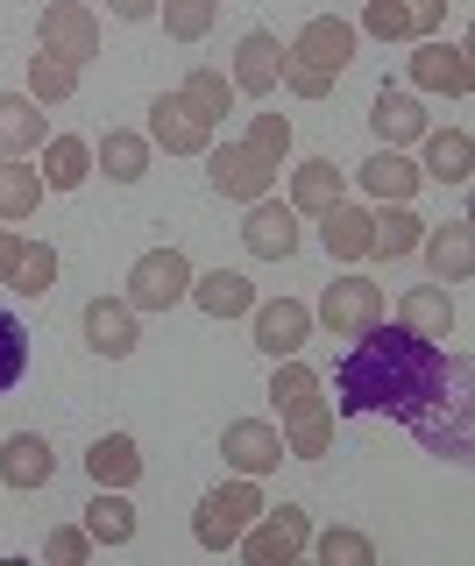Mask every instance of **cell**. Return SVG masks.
Returning <instances> with one entry per match:
<instances>
[{
	"mask_svg": "<svg viewBox=\"0 0 475 566\" xmlns=\"http://www.w3.org/2000/svg\"><path fill=\"white\" fill-rule=\"evenodd\" d=\"M462 354L447 361V347L419 340L412 326H369L355 347L341 354V368H333V418H426L440 397H447V382L462 376Z\"/></svg>",
	"mask_w": 475,
	"mask_h": 566,
	"instance_id": "6da1fadb",
	"label": "cell"
},
{
	"mask_svg": "<svg viewBox=\"0 0 475 566\" xmlns=\"http://www.w3.org/2000/svg\"><path fill=\"white\" fill-rule=\"evenodd\" d=\"M277 432H285V460H327V447H333V403L327 397L298 403V411L277 418Z\"/></svg>",
	"mask_w": 475,
	"mask_h": 566,
	"instance_id": "7402d4cb",
	"label": "cell"
},
{
	"mask_svg": "<svg viewBox=\"0 0 475 566\" xmlns=\"http://www.w3.org/2000/svg\"><path fill=\"white\" fill-rule=\"evenodd\" d=\"M50 142V114L29 93H0V156H29Z\"/></svg>",
	"mask_w": 475,
	"mask_h": 566,
	"instance_id": "4316f807",
	"label": "cell"
},
{
	"mask_svg": "<svg viewBox=\"0 0 475 566\" xmlns=\"http://www.w3.org/2000/svg\"><path fill=\"white\" fill-rule=\"evenodd\" d=\"M37 206H43V170L29 156H0V227L37 220Z\"/></svg>",
	"mask_w": 475,
	"mask_h": 566,
	"instance_id": "83f0119b",
	"label": "cell"
},
{
	"mask_svg": "<svg viewBox=\"0 0 475 566\" xmlns=\"http://www.w3.org/2000/svg\"><path fill=\"white\" fill-rule=\"evenodd\" d=\"M419 142H426V170H419V177H433V185H468V177H475L468 128H426Z\"/></svg>",
	"mask_w": 475,
	"mask_h": 566,
	"instance_id": "f1b7e54d",
	"label": "cell"
},
{
	"mask_svg": "<svg viewBox=\"0 0 475 566\" xmlns=\"http://www.w3.org/2000/svg\"><path fill=\"white\" fill-rule=\"evenodd\" d=\"M412 439L440 460H468V368L447 382V397H440L426 418H412Z\"/></svg>",
	"mask_w": 475,
	"mask_h": 566,
	"instance_id": "30bf717a",
	"label": "cell"
},
{
	"mask_svg": "<svg viewBox=\"0 0 475 566\" xmlns=\"http://www.w3.org/2000/svg\"><path fill=\"white\" fill-rule=\"evenodd\" d=\"M397 326H412L419 340L447 347V340H454V297L440 291V283H412V291L397 297Z\"/></svg>",
	"mask_w": 475,
	"mask_h": 566,
	"instance_id": "44dd1931",
	"label": "cell"
},
{
	"mask_svg": "<svg viewBox=\"0 0 475 566\" xmlns=\"http://www.w3.org/2000/svg\"><path fill=\"white\" fill-rule=\"evenodd\" d=\"M362 29L383 35V43H412V14H404V0H362Z\"/></svg>",
	"mask_w": 475,
	"mask_h": 566,
	"instance_id": "60d3db41",
	"label": "cell"
},
{
	"mask_svg": "<svg viewBox=\"0 0 475 566\" xmlns=\"http://www.w3.org/2000/svg\"><path fill=\"white\" fill-rule=\"evenodd\" d=\"M249 326H256V347L270 361H285V354H298L312 340V305H298V297H256Z\"/></svg>",
	"mask_w": 475,
	"mask_h": 566,
	"instance_id": "4fadbf2b",
	"label": "cell"
},
{
	"mask_svg": "<svg viewBox=\"0 0 475 566\" xmlns=\"http://www.w3.org/2000/svg\"><path fill=\"white\" fill-rule=\"evenodd\" d=\"M185 297H192L206 318H249V312H256V283L241 276V270H206V276H192Z\"/></svg>",
	"mask_w": 475,
	"mask_h": 566,
	"instance_id": "603a6c76",
	"label": "cell"
},
{
	"mask_svg": "<svg viewBox=\"0 0 475 566\" xmlns=\"http://www.w3.org/2000/svg\"><path fill=\"white\" fill-rule=\"evenodd\" d=\"M376 318H383V283L362 276V270H348V276L327 283V297H320V312H312V326H327L333 340H362Z\"/></svg>",
	"mask_w": 475,
	"mask_h": 566,
	"instance_id": "277c9868",
	"label": "cell"
},
{
	"mask_svg": "<svg viewBox=\"0 0 475 566\" xmlns=\"http://www.w3.org/2000/svg\"><path fill=\"white\" fill-rule=\"evenodd\" d=\"M369 128H376V142H383V149H412V142L426 135L433 120H426V106H419L412 93H391V85H383V93H376V106H369Z\"/></svg>",
	"mask_w": 475,
	"mask_h": 566,
	"instance_id": "cb8c5ba5",
	"label": "cell"
},
{
	"mask_svg": "<svg viewBox=\"0 0 475 566\" xmlns=\"http://www.w3.org/2000/svg\"><path fill=\"white\" fill-rule=\"evenodd\" d=\"M256 517H262L256 474H235V482H220V489L199 495V510H192V538H199L206 553H235V538H241Z\"/></svg>",
	"mask_w": 475,
	"mask_h": 566,
	"instance_id": "3957f363",
	"label": "cell"
},
{
	"mask_svg": "<svg viewBox=\"0 0 475 566\" xmlns=\"http://www.w3.org/2000/svg\"><path fill=\"white\" fill-rule=\"evenodd\" d=\"M37 170H43V191H79L85 177H93V142L85 135H50Z\"/></svg>",
	"mask_w": 475,
	"mask_h": 566,
	"instance_id": "f546056e",
	"label": "cell"
},
{
	"mask_svg": "<svg viewBox=\"0 0 475 566\" xmlns=\"http://www.w3.org/2000/svg\"><path fill=\"white\" fill-rule=\"evenodd\" d=\"M43 559H50V566H85V559H93V538H85V524H58V531L43 538Z\"/></svg>",
	"mask_w": 475,
	"mask_h": 566,
	"instance_id": "b9f144b4",
	"label": "cell"
},
{
	"mask_svg": "<svg viewBox=\"0 0 475 566\" xmlns=\"http://www.w3.org/2000/svg\"><path fill=\"white\" fill-rule=\"evenodd\" d=\"M348 199V170L333 164V156H306V164L291 170V212L298 220H320Z\"/></svg>",
	"mask_w": 475,
	"mask_h": 566,
	"instance_id": "ac0fdd59",
	"label": "cell"
},
{
	"mask_svg": "<svg viewBox=\"0 0 475 566\" xmlns=\"http://www.w3.org/2000/svg\"><path fill=\"white\" fill-rule=\"evenodd\" d=\"M312 553H320V566H376V545L348 524H327L320 538H312Z\"/></svg>",
	"mask_w": 475,
	"mask_h": 566,
	"instance_id": "8d00e7d4",
	"label": "cell"
},
{
	"mask_svg": "<svg viewBox=\"0 0 475 566\" xmlns=\"http://www.w3.org/2000/svg\"><path fill=\"white\" fill-rule=\"evenodd\" d=\"M220 460L235 474H270L277 460H285V432H277L270 418H227L220 424Z\"/></svg>",
	"mask_w": 475,
	"mask_h": 566,
	"instance_id": "7c38bea8",
	"label": "cell"
},
{
	"mask_svg": "<svg viewBox=\"0 0 475 566\" xmlns=\"http://www.w3.org/2000/svg\"><path fill=\"white\" fill-rule=\"evenodd\" d=\"M14 291H22V297H50V291H58V248H50V241H22Z\"/></svg>",
	"mask_w": 475,
	"mask_h": 566,
	"instance_id": "d590c367",
	"label": "cell"
},
{
	"mask_svg": "<svg viewBox=\"0 0 475 566\" xmlns=\"http://www.w3.org/2000/svg\"><path fill=\"white\" fill-rule=\"evenodd\" d=\"M404 14H412V43H426V35L447 22V0H404Z\"/></svg>",
	"mask_w": 475,
	"mask_h": 566,
	"instance_id": "ee69618b",
	"label": "cell"
},
{
	"mask_svg": "<svg viewBox=\"0 0 475 566\" xmlns=\"http://www.w3.org/2000/svg\"><path fill=\"white\" fill-rule=\"evenodd\" d=\"M235 545H241V559H249V566H291V559L312 545V517H306L298 503H277V510L262 503V517L241 531Z\"/></svg>",
	"mask_w": 475,
	"mask_h": 566,
	"instance_id": "5b68a950",
	"label": "cell"
},
{
	"mask_svg": "<svg viewBox=\"0 0 475 566\" xmlns=\"http://www.w3.org/2000/svg\"><path fill=\"white\" fill-rule=\"evenodd\" d=\"M241 241H249V255H262V262H291L298 255V212L285 206V199H249V220H241Z\"/></svg>",
	"mask_w": 475,
	"mask_h": 566,
	"instance_id": "5bb4252c",
	"label": "cell"
},
{
	"mask_svg": "<svg viewBox=\"0 0 475 566\" xmlns=\"http://www.w3.org/2000/svg\"><path fill=\"white\" fill-rule=\"evenodd\" d=\"M270 397H277V418H285V411H298V403L320 397V376H312L298 354H285V361H277V376H270Z\"/></svg>",
	"mask_w": 475,
	"mask_h": 566,
	"instance_id": "74e56055",
	"label": "cell"
},
{
	"mask_svg": "<svg viewBox=\"0 0 475 566\" xmlns=\"http://www.w3.org/2000/svg\"><path fill=\"white\" fill-rule=\"evenodd\" d=\"M214 128H220V120H206L185 93H156L149 99V142L164 156H206V149H214Z\"/></svg>",
	"mask_w": 475,
	"mask_h": 566,
	"instance_id": "52a82bcc",
	"label": "cell"
},
{
	"mask_svg": "<svg viewBox=\"0 0 475 566\" xmlns=\"http://www.w3.org/2000/svg\"><path fill=\"white\" fill-rule=\"evenodd\" d=\"M22 368H29V326L14 312H0V397L22 382Z\"/></svg>",
	"mask_w": 475,
	"mask_h": 566,
	"instance_id": "ab89813d",
	"label": "cell"
},
{
	"mask_svg": "<svg viewBox=\"0 0 475 566\" xmlns=\"http://www.w3.org/2000/svg\"><path fill=\"white\" fill-rule=\"evenodd\" d=\"M412 85L419 93H447V99H468V85H475V71H468V50L462 43H419L412 50Z\"/></svg>",
	"mask_w": 475,
	"mask_h": 566,
	"instance_id": "2e32d148",
	"label": "cell"
},
{
	"mask_svg": "<svg viewBox=\"0 0 475 566\" xmlns=\"http://www.w3.org/2000/svg\"><path fill=\"white\" fill-rule=\"evenodd\" d=\"M85 538H93V545H128L135 538L128 489H93V503H85Z\"/></svg>",
	"mask_w": 475,
	"mask_h": 566,
	"instance_id": "d6a6232c",
	"label": "cell"
},
{
	"mask_svg": "<svg viewBox=\"0 0 475 566\" xmlns=\"http://www.w3.org/2000/svg\"><path fill=\"white\" fill-rule=\"evenodd\" d=\"M355 185H362L376 206H412L426 177H419V164H412L404 149H376V156H369V164L355 170Z\"/></svg>",
	"mask_w": 475,
	"mask_h": 566,
	"instance_id": "d6986e66",
	"label": "cell"
},
{
	"mask_svg": "<svg viewBox=\"0 0 475 566\" xmlns=\"http://www.w3.org/2000/svg\"><path fill=\"white\" fill-rule=\"evenodd\" d=\"M227 85H235V99H270L277 85H285V43H277L270 29H249L235 43V71H227Z\"/></svg>",
	"mask_w": 475,
	"mask_h": 566,
	"instance_id": "8fae6325",
	"label": "cell"
},
{
	"mask_svg": "<svg viewBox=\"0 0 475 566\" xmlns=\"http://www.w3.org/2000/svg\"><path fill=\"white\" fill-rule=\"evenodd\" d=\"M107 14H114V22H149L156 0H107Z\"/></svg>",
	"mask_w": 475,
	"mask_h": 566,
	"instance_id": "bcb514c9",
	"label": "cell"
},
{
	"mask_svg": "<svg viewBox=\"0 0 475 566\" xmlns=\"http://www.w3.org/2000/svg\"><path fill=\"white\" fill-rule=\"evenodd\" d=\"M135 318H143V312H135L128 297H93V305H85V347L107 354V361H128L135 340H143Z\"/></svg>",
	"mask_w": 475,
	"mask_h": 566,
	"instance_id": "9a60e30c",
	"label": "cell"
},
{
	"mask_svg": "<svg viewBox=\"0 0 475 566\" xmlns=\"http://www.w3.org/2000/svg\"><path fill=\"white\" fill-rule=\"evenodd\" d=\"M72 93H79V64L37 43V57H29V99H37V106H58V99H72Z\"/></svg>",
	"mask_w": 475,
	"mask_h": 566,
	"instance_id": "836d02e7",
	"label": "cell"
},
{
	"mask_svg": "<svg viewBox=\"0 0 475 566\" xmlns=\"http://www.w3.org/2000/svg\"><path fill=\"white\" fill-rule=\"evenodd\" d=\"M14 262H22V234L0 227V283H14Z\"/></svg>",
	"mask_w": 475,
	"mask_h": 566,
	"instance_id": "f6af8a7d",
	"label": "cell"
},
{
	"mask_svg": "<svg viewBox=\"0 0 475 566\" xmlns=\"http://www.w3.org/2000/svg\"><path fill=\"white\" fill-rule=\"evenodd\" d=\"M206 177H214L220 199H262V191H277V164L270 156H256L249 142H220V149H206Z\"/></svg>",
	"mask_w": 475,
	"mask_h": 566,
	"instance_id": "9c48e42d",
	"label": "cell"
},
{
	"mask_svg": "<svg viewBox=\"0 0 475 566\" xmlns=\"http://www.w3.org/2000/svg\"><path fill=\"white\" fill-rule=\"evenodd\" d=\"M37 43L58 50V57H72L85 71L100 57V14L85 8V0H50V8L37 14Z\"/></svg>",
	"mask_w": 475,
	"mask_h": 566,
	"instance_id": "ba28073f",
	"label": "cell"
},
{
	"mask_svg": "<svg viewBox=\"0 0 475 566\" xmlns=\"http://www.w3.org/2000/svg\"><path fill=\"white\" fill-rule=\"evenodd\" d=\"M156 8H164L171 43H199V35H214V22H220V0H156Z\"/></svg>",
	"mask_w": 475,
	"mask_h": 566,
	"instance_id": "e575fe53",
	"label": "cell"
},
{
	"mask_svg": "<svg viewBox=\"0 0 475 566\" xmlns=\"http://www.w3.org/2000/svg\"><path fill=\"white\" fill-rule=\"evenodd\" d=\"M355 43H362L355 22H341V14H312V22L285 43V93H298V99H327L333 78L355 64Z\"/></svg>",
	"mask_w": 475,
	"mask_h": 566,
	"instance_id": "7a4b0ae2",
	"label": "cell"
},
{
	"mask_svg": "<svg viewBox=\"0 0 475 566\" xmlns=\"http://www.w3.org/2000/svg\"><path fill=\"white\" fill-rule=\"evenodd\" d=\"M185 291H192L185 248H149V255H135V270H128V305L135 312H171V305H185Z\"/></svg>",
	"mask_w": 475,
	"mask_h": 566,
	"instance_id": "8992f818",
	"label": "cell"
},
{
	"mask_svg": "<svg viewBox=\"0 0 475 566\" xmlns=\"http://www.w3.org/2000/svg\"><path fill=\"white\" fill-rule=\"evenodd\" d=\"M85 474H93V489H135V482H143V447H135L128 432L93 439V453H85Z\"/></svg>",
	"mask_w": 475,
	"mask_h": 566,
	"instance_id": "484cf974",
	"label": "cell"
},
{
	"mask_svg": "<svg viewBox=\"0 0 475 566\" xmlns=\"http://www.w3.org/2000/svg\"><path fill=\"white\" fill-rule=\"evenodd\" d=\"M320 241H327V255L333 262H369V206H333L320 212Z\"/></svg>",
	"mask_w": 475,
	"mask_h": 566,
	"instance_id": "1f68e13d",
	"label": "cell"
},
{
	"mask_svg": "<svg viewBox=\"0 0 475 566\" xmlns=\"http://www.w3.org/2000/svg\"><path fill=\"white\" fill-rule=\"evenodd\" d=\"M178 93H185L192 106H199L206 120H220L227 106H235V85H227V71H214V64H199V71H192V78L178 85Z\"/></svg>",
	"mask_w": 475,
	"mask_h": 566,
	"instance_id": "f35d334b",
	"label": "cell"
},
{
	"mask_svg": "<svg viewBox=\"0 0 475 566\" xmlns=\"http://www.w3.org/2000/svg\"><path fill=\"white\" fill-rule=\"evenodd\" d=\"M249 149H256V156H270V164H285V156H291V120H285V114H256Z\"/></svg>",
	"mask_w": 475,
	"mask_h": 566,
	"instance_id": "7bdbcfd3",
	"label": "cell"
},
{
	"mask_svg": "<svg viewBox=\"0 0 475 566\" xmlns=\"http://www.w3.org/2000/svg\"><path fill=\"white\" fill-rule=\"evenodd\" d=\"M93 164L114 177V185H143L149 177V135H135V128H107L93 142Z\"/></svg>",
	"mask_w": 475,
	"mask_h": 566,
	"instance_id": "4dcf8cb0",
	"label": "cell"
},
{
	"mask_svg": "<svg viewBox=\"0 0 475 566\" xmlns=\"http://www.w3.org/2000/svg\"><path fill=\"white\" fill-rule=\"evenodd\" d=\"M426 234V220H419L412 206H376L369 212V262H404Z\"/></svg>",
	"mask_w": 475,
	"mask_h": 566,
	"instance_id": "d4e9b609",
	"label": "cell"
},
{
	"mask_svg": "<svg viewBox=\"0 0 475 566\" xmlns=\"http://www.w3.org/2000/svg\"><path fill=\"white\" fill-rule=\"evenodd\" d=\"M0 482L22 489V495L58 482V453H50V439L43 432H8V439H0Z\"/></svg>",
	"mask_w": 475,
	"mask_h": 566,
	"instance_id": "e0dca14e",
	"label": "cell"
},
{
	"mask_svg": "<svg viewBox=\"0 0 475 566\" xmlns=\"http://www.w3.org/2000/svg\"><path fill=\"white\" fill-rule=\"evenodd\" d=\"M419 248H426V262H433L440 283H468V276H475V220L426 227V234H419Z\"/></svg>",
	"mask_w": 475,
	"mask_h": 566,
	"instance_id": "ffe728a7",
	"label": "cell"
}]
</instances>
